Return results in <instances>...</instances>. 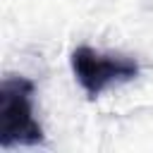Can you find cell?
Returning <instances> with one entry per match:
<instances>
[{"instance_id":"1","label":"cell","mask_w":153,"mask_h":153,"mask_svg":"<svg viewBox=\"0 0 153 153\" xmlns=\"http://www.w3.org/2000/svg\"><path fill=\"white\" fill-rule=\"evenodd\" d=\"M45 134L36 117V84L22 74L0 81V148L43 146Z\"/></svg>"},{"instance_id":"2","label":"cell","mask_w":153,"mask_h":153,"mask_svg":"<svg viewBox=\"0 0 153 153\" xmlns=\"http://www.w3.org/2000/svg\"><path fill=\"white\" fill-rule=\"evenodd\" d=\"M69 65H72L76 84L84 88V93L91 100L103 96L105 91H110L115 86L134 81L141 72L139 62L131 55L105 53V50H96L91 45L74 48Z\"/></svg>"}]
</instances>
